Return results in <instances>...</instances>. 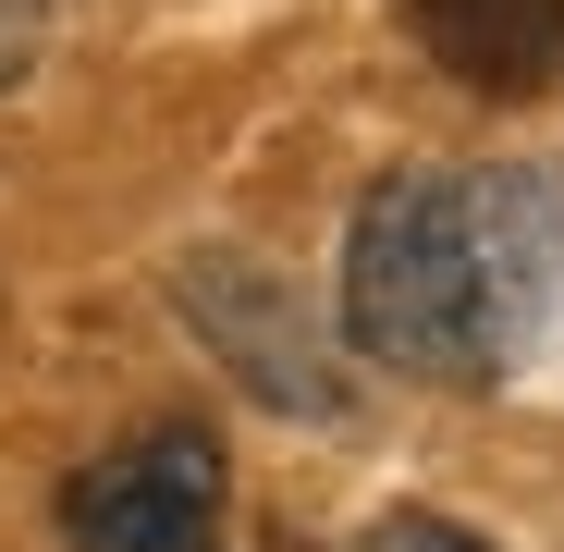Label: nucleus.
Instances as JSON below:
<instances>
[{"instance_id":"nucleus-4","label":"nucleus","mask_w":564,"mask_h":552,"mask_svg":"<svg viewBox=\"0 0 564 552\" xmlns=\"http://www.w3.org/2000/svg\"><path fill=\"white\" fill-rule=\"evenodd\" d=\"M405 25L479 99H540L564 74V0H405Z\"/></svg>"},{"instance_id":"nucleus-2","label":"nucleus","mask_w":564,"mask_h":552,"mask_svg":"<svg viewBox=\"0 0 564 552\" xmlns=\"http://www.w3.org/2000/svg\"><path fill=\"white\" fill-rule=\"evenodd\" d=\"M62 540L74 552H221V442L197 418L111 442L99 467H74Z\"/></svg>"},{"instance_id":"nucleus-6","label":"nucleus","mask_w":564,"mask_h":552,"mask_svg":"<svg viewBox=\"0 0 564 552\" xmlns=\"http://www.w3.org/2000/svg\"><path fill=\"white\" fill-rule=\"evenodd\" d=\"M37 50H50V0H0V86H25Z\"/></svg>"},{"instance_id":"nucleus-1","label":"nucleus","mask_w":564,"mask_h":552,"mask_svg":"<svg viewBox=\"0 0 564 552\" xmlns=\"http://www.w3.org/2000/svg\"><path fill=\"white\" fill-rule=\"evenodd\" d=\"M344 320L405 381L479 393L564 320V172H393L344 234Z\"/></svg>"},{"instance_id":"nucleus-5","label":"nucleus","mask_w":564,"mask_h":552,"mask_svg":"<svg viewBox=\"0 0 564 552\" xmlns=\"http://www.w3.org/2000/svg\"><path fill=\"white\" fill-rule=\"evenodd\" d=\"M356 552H491V540H479V528H454V516H381Z\"/></svg>"},{"instance_id":"nucleus-3","label":"nucleus","mask_w":564,"mask_h":552,"mask_svg":"<svg viewBox=\"0 0 564 552\" xmlns=\"http://www.w3.org/2000/svg\"><path fill=\"white\" fill-rule=\"evenodd\" d=\"M184 320H197L234 368H246V393H270V405H295V418H332L344 405V381H332V356H319V332L295 320V295L270 283V270H234V258H197L184 270Z\"/></svg>"}]
</instances>
